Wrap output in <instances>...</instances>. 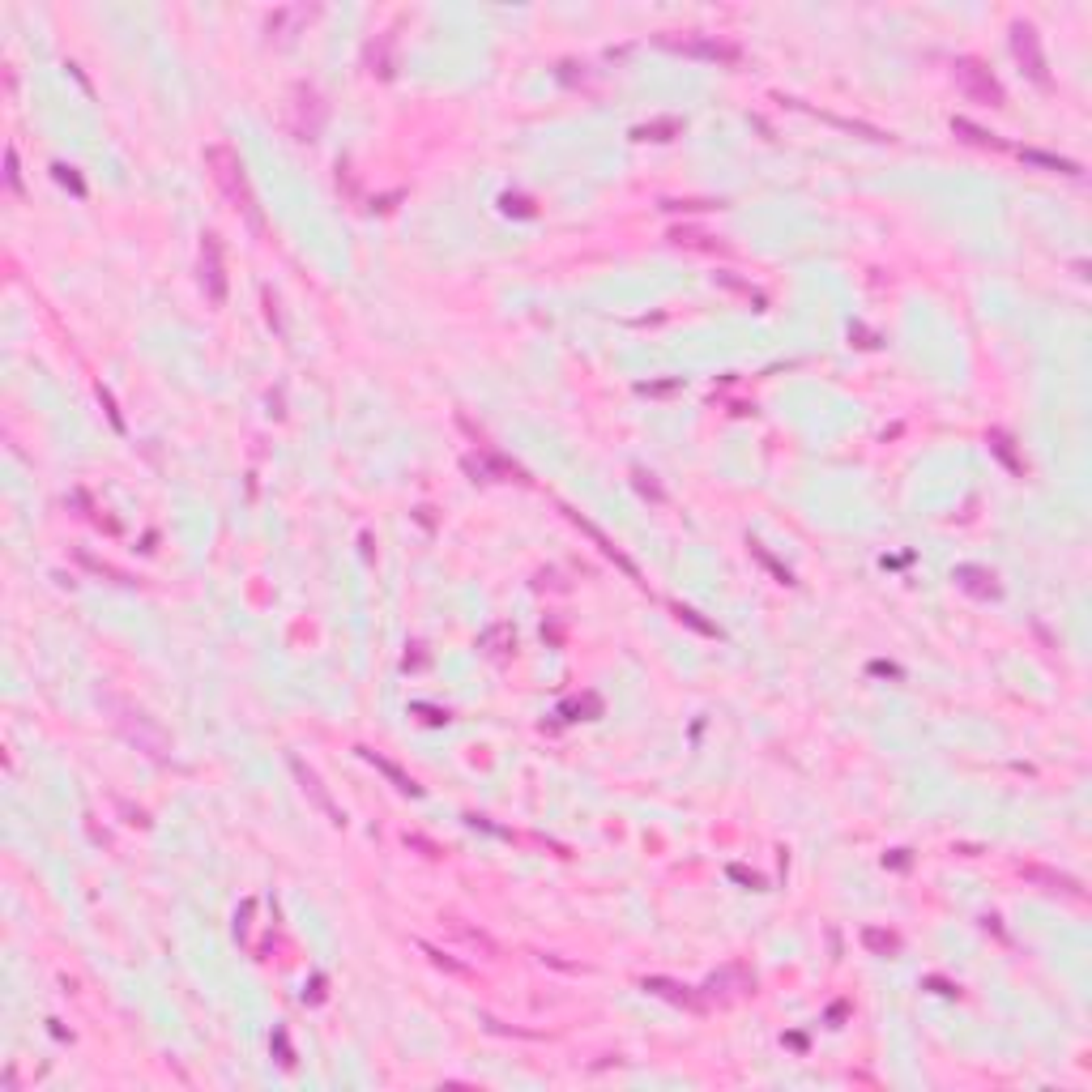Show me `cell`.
Returning <instances> with one entry per match:
<instances>
[{"label": "cell", "instance_id": "f546056e", "mask_svg": "<svg viewBox=\"0 0 1092 1092\" xmlns=\"http://www.w3.org/2000/svg\"><path fill=\"white\" fill-rule=\"evenodd\" d=\"M713 278H717L721 286H730V290H743V295H747V299H755V308H764V295H760V290H755V286H751V282H743V278H734L730 270L713 273Z\"/></svg>", "mask_w": 1092, "mask_h": 1092}, {"label": "cell", "instance_id": "52a82bcc", "mask_svg": "<svg viewBox=\"0 0 1092 1092\" xmlns=\"http://www.w3.org/2000/svg\"><path fill=\"white\" fill-rule=\"evenodd\" d=\"M196 278H201V290L214 308L226 303V261H223V240L205 231L201 235V261H196Z\"/></svg>", "mask_w": 1092, "mask_h": 1092}, {"label": "cell", "instance_id": "8d00e7d4", "mask_svg": "<svg viewBox=\"0 0 1092 1092\" xmlns=\"http://www.w3.org/2000/svg\"><path fill=\"white\" fill-rule=\"evenodd\" d=\"M504 210H508V214L517 210V214H525V218H529V214H534V205H529L525 196H512V193H508V196H504Z\"/></svg>", "mask_w": 1092, "mask_h": 1092}, {"label": "cell", "instance_id": "44dd1931", "mask_svg": "<svg viewBox=\"0 0 1092 1092\" xmlns=\"http://www.w3.org/2000/svg\"><path fill=\"white\" fill-rule=\"evenodd\" d=\"M986 444H990V452H994V457H999V461L1007 465L1011 474H1016V479L1024 474V457L1016 452V440L1002 432V427H990V432H986Z\"/></svg>", "mask_w": 1092, "mask_h": 1092}, {"label": "cell", "instance_id": "4fadbf2b", "mask_svg": "<svg viewBox=\"0 0 1092 1092\" xmlns=\"http://www.w3.org/2000/svg\"><path fill=\"white\" fill-rule=\"evenodd\" d=\"M393 47H397V34H393V31H380L375 39H367V47H363V64H367V73L380 77V81H389V77L397 73V56H393Z\"/></svg>", "mask_w": 1092, "mask_h": 1092}, {"label": "cell", "instance_id": "4dcf8cb0", "mask_svg": "<svg viewBox=\"0 0 1092 1092\" xmlns=\"http://www.w3.org/2000/svg\"><path fill=\"white\" fill-rule=\"evenodd\" d=\"M631 479H636V491L649 495L653 504H661V499H666V491H661L658 482H653V474H649V470H641V465H636V470H631Z\"/></svg>", "mask_w": 1092, "mask_h": 1092}, {"label": "cell", "instance_id": "cb8c5ba5", "mask_svg": "<svg viewBox=\"0 0 1092 1092\" xmlns=\"http://www.w3.org/2000/svg\"><path fill=\"white\" fill-rule=\"evenodd\" d=\"M636 141H674V137H683V120L679 116H661V120H649L636 128Z\"/></svg>", "mask_w": 1092, "mask_h": 1092}, {"label": "cell", "instance_id": "5bb4252c", "mask_svg": "<svg viewBox=\"0 0 1092 1092\" xmlns=\"http://www.w3.org/2000/svg\"><path fill=\"white\" fill-rule=\"evenodd\" d=\"M952 581L964 589V593H973V598H982V602H994L1002 593V584H999V576L990 568H982V564H960L956 572H952Z\"/></svg>", "mask_w": 1092, "mask_h": 1092}, {"label": "cell", "instance_id": "ffe728a7", "mask_svg": "<svg viewBox=\"0 0 1092 1092\" xmlns=\"http://www.w3.org/2000/svg\"><path fill=\"white\" fill-rule=\"evenodd\" d=\"M952 133L960 137V141H969V146H977V150H1011L1002 137H994V133H986L982 124H973V120H964V116H952Z\"/></svg>", "mask_w": 1092, "mask_h": 1092}, {"label": "cell", "instance_id": "f1b7e54d", "mask_svg": "<svg viewBox=\"0 0 1092 1092\" xmlns=\"http://www.w3.org/2000/svg\"><path fill=\"white\" fill-rule=\"evenodd\" d=\"M5 184H9V193H17V196L26 193V188H22V163H17V150H14V146L5 150Z\"/></svg>", "mask_w": 1092, "mask_h": 1092}, {"label": "cell", "instance_id": "d4e9b609", "mask_svg": "<svg viewBox=\"0 0 1092 1092\" xmlns=\"http://www.w3.org/2000/svg\"><path fill=\"white\" fill-rule=\"evenodd\" d=\"M862 947L875 952V956H897L900 952V935L897 930H883V926H867L862 930Z\"/></svg>", "mask_w": 1092, "mask_h": 1092}, {"label": "cell", "instance_id": "8992f818", "mask_svg": "<svg viewBox=\"0 0 1092 1092\" xmlns=\"http://www.w3.org/2000/svg\"><path fill=\"white\" fill-rule=\"evenodd\" d=\"M1011 56H1016L1020 73L1029 77L1032 86L1049 90V64H1046V52H1041V34H1037L1032 22H1011Z\"/></svg>", "mask_w": 1092, "mask_h": 1092}, {"label": "cell", "instance_id": "2e32d148", "mask_svg": "<svg viewBox=\"0 0 1092 1092\" xmlns=\"http://www.w3.org/2000/svg\"><path fill=\"white\" fill-rule=\"evenodd\" d=\"M670 243L674 248H688V252H730V243L721 240V235H713V231H700V226H674L670 231Z\"/></svg>", "mask_w": 1092, "mask_h": 1092}, {"label": "cell", "instance_id": "7a4b0ae2", "mask_svg": "<svg viewBox=\"0 0 1092 1092\" xmlns=\"http://www.w3.org/2000/svg\"><path fill=\"white\" fill-rule=\"evenodd\" d=\"M103 708L111 713V726H116V734H120L128 747H137L141 755H150L154 764L171 760V738H166V730L146 713V708H137L133 700L111 696V691L103 696Z\"/></svg>", "mask_w": 1092, "mask_h": 1092}, {"label": "cell", "instance_id": "60d3db41", "mask_svg": "<svg viewBox=\"0 0 1092 1092\" xmlns=\"http://www.w3.org/2000/svg\"><path fill=\"white\" fill-rule=\"evenodd\" d=\"M930 986L939 990V994H960V986H947V982H939V977H930Z\"/></svg>", "mask_w": 1092, "mask_h": 1092}, {"label": "cell", "instance_id": "603a6c76", "mask_svg": "<svg viewBox=\"0 0 1092 1092\" xmlns=\"http://www.w3.org/2000/svg\"><path fill=\"white\" fill-rule=\"evenodd\" d=\"M1024 163L1032 166H1046V171H1059V176H1071V180H1079L1084 176V166L1071 163V158H1059V154H1046V150H1016Z\"/></svg>", "mask_w": 1092, "mask_h": 1092}, {"label": "cell", "instance_id": "b9f144b4", "mask_svg": "<svg viewBox=\"0 0 1092 1092\" xmlns=\"http://www.w3.org/2000/svg\"><path fill=\"white\" fill-rule=\"evenodd\" d=\"M870 670H875V674H900L897 666H888V661H875V666H870Z\"/></svg>", "mask_w": 1092, "mask_h": 1092}, {"label": "cell", "instance_id": "3957f363", "mask_svg": "<svg viewBox=\"0 0 1092 1092\" xmlns=\"http://www.w3.org/2000/svg\"><path fill=\"white\" fill-rule=\"evenodd\" d=\"M325 120H329L325 94L316 90L312 81H295L290 99H286V128H290V137L295 141H316L325 133Z\"/></svg>", "mask_w": 1092, "mask_h": 1092}, {"label": "cell", "instance_id": "74e56055", "mask_svg": "<svg viewBox=\"0 0 1092 1092\" xmlns=\"http://www.w3.org/2000/svg\"><path fill=\"white\" fill-rule=\"evenodd\" d=\"M120 811L128 815V823H141V828H150V815H146V811H133L128 802H124V798H120Z\"/></svg>", "mask_w": 1092, "mask_h": 1092}, {"label": "cell", "instance_id": "d590c367", "mask_svg": "<svg viewBox=\"0 0 1092 1092\" xmlns=\"http://www.w3.org/2000/svg\"><path fill=\"white\" fill-rule=\"evenodd\" d=\"M405 845H410V850H423V853H427V858H440V845H432V840L414 837V832H405Z\"/></svg>", "mask_w": 1092, "mask_h": 1092}, {"label": "cell", "instance_id": "d6a6232c", "mask_svg": "<svg viewBox=\"0 0 1092 1092\" xmlns=\"http://www.w3.org/2000/svg\"><path fill=\"white\" fill-rule=\"evenodd\" d=\"M423 952H427V956H432V964H435V969H449V973H465V964H457V960H452V956H444V952H440V947H432V943H423Z\"/></svg>", "mask_w": 1092, "mask_h": 1092}, {"label": "cell", "instance_id": "f35d334b", "mask_svg": "<svg viewBox=\"0 0 1092 1092\" xmlns=\"http://www.w3.org/2000/svg\"><path fill=\"white\" fill-rule=\"evenodd\" d=\"M730 879L747 883V888H760V875H751V870H743V867H730Z\"/></svg>", "mask_w": 1092, "mask_h": 1092}, {"label": "cell", "instance_id": "8fae6325", "mask_svg": "<svg viewBox=\"0 0 1092 1092\" xmlns=\"http://www.w3.org/2000/svg\"><path fill=\"white\" fill-rule=\"evenodd\" d=\"M559 512H564V517H568V521H572V525H576V529H581V534H589V538H593V546H598V551H602V555H606V559H611V564H614V568H619V572H628V576H631V581H641V568H636V564H631V559H628V555H623V551H619V546H614V542H611V538H606V534H602V529H598V525H593V521H584V517H581V512H572V508H568V504H564V508H559Z\"/></svg>", "mask_w": 1092, "mask_h": 1092}, {"label": "cell", "instance_id": "7c38bea8", "mask_svg": "<svg viewBox=\"0 0 1092 1092\" xmlns=\"http://www.w3.org/2000/svg\"><path fill=\"white\" fill-rule=\"evenodd\" d=\"M1020 879L1037 883V888H1046V892H1059V897L1084 900L1079 879H1071V875H1062V870H1054V867H1041V862H1020Z\"/></svg>", "mask_w": 1092, "mask_h": 1092}, {"label": "cell", "instance_id": "d6986e66", "mask_svg": "<svg viewBox=\"0 0 1092 1092\" xmlns=\"http://www.w3.org/2000/svg\"><path fill=\"white\" fill-rule=\"evenodd\" d=\"M717 990H726V994H751L755 990V973H747L743 964H730V969L708 977V994H717Z\"/></svg>", "mask_w": 1092, "mask_h": 1092}, {"label": "cell", "instance_id": "ac0fdd59", "mask_svg": "<svg viewBox=\"0 0 1092 1092\" xmlns=\"http://www.w3.org/2000/svg\"><path fill=\"white\" fill-rule=\"evenodd\" d=\"M479 649L491 661H508L512 653H517V631H512V623H495V628H487L479 636Z\"/></svg>", "mask_w": 1092, "mask_h": 1092}, {"label": "cell", "instance_id": "ab89813d", "mask_svg": "<svg viewBox=\"0 0 1092 1092\" xmlns=\"http://www.w3.org/2000/svg\"><path fill=\"white\" fill-rule=\"evenodd\" d=\"M402 666H405V670H423V666H427V653H405Z\"/></svg>", "mask_w": 1092, "mask_h": 1092}, {"label": "cell", "instance_id": "83f0119b", "mask_svg": "<svg viewBox=\"0 0 1092 1092\" xmlns=\"http://www.w3.org/2000/svg\"><path fill=\"white\" fill-rule=\"evenodd\" d=\"M747 546H751V555H755V559H760L764 568L773 572V576H777L781 584H793V572H790V568H781V564H777V559H773V555H768V551H764L760 542H747Z\"/></svg>", "mask_w": 1092, "mask_h": 1092}, {"label": "cell", "instance_id": "836d02e7", "mask_svg": "<svg viewBox=\"0 0 1092 1092\" xmlns=\"http://www.w3.org/2000/svg\"><path fill=\"white\" fill-rule=\"evenodd\" d=\"M52 171H56V180H61V184H64V188H73V193H77V196H86V184H81V180H77V171H73V166H64V163H56V166H52Z\"/></svg>", "mask_w": 1092, "mask_h": 1092}, {"label": "cell", "instance_id": "9c48e42d", "mask_svg": "<svg viewBox=\"0 0 1092 1092\" xmlns=\"http://www.w3.org/2000/svg\"><path fill=\"white\" fill-rule=\"evenodd\" d=\"M461 465H465V474H470L474 482H529L521 465H512L504 452L487 449V444L479 449V457H465Z\"/></svg>", "mask_w": 1092, "mask_h": 1092}, {"label": "cell", "instance_id": "7402d4cb", "mask_svg": "<svg viewBox=\"0 0 1092 1092\" xmlns=\"http://www.w3.org/2000/svg\"><path fill=\"white\" fill-rule=\"evenodd\" d=\"M444 922H449V930H457V939H461L465 947H474V952H482V956H499V943H495L487 930L465 926L461 917H444Z\"/></svg>", "mask_w": 1092, "mask_h": 1092}, {"label": "cell", "instance_id": "484cf974", "mask_svg": "<svg viewBox=\"0 0 1092 1092\" xmlns=\"http://www.w3.org/2000/svg\"><path fill=\"white\" fill-rule=\"evenodd\" d=\"M77 564H81V568H90L94 576H111V581H116V584H133V576H128V572L111 568V564H107V559H94L90 551H77Z\"/></svg>", "mask_w": 1092, "mask_h": 1092}, {"label": "cell", "instance_id": "9a60e30c", "mask_svg": "<svg viewBox=\"0 0 1092 1092\" xmlns=\"http://www.w3.org/2000/svg\"><path fill=\"white\" fill-rule=\"evenodd\" d=\"M316 9H308V5H282V9H273L270 17H265V34H270V43L278 39V43H286L290 34H299L303 22H312Z\"/></svg>", "mask_w": 1092, "mask_h": 1092}, {"label": "cell", "instance_id": "6da1fadb", "mask_svg": "<svg viewBox=\"0 0 1092 1092\" xmlns=\"http://www.w3.org/2000/svg\"><path fill=\"white\" fill-rule=\"evenodd\" d=\"M205 171L218 184V193L226 196V205L235 214H243L252 231H265V214H261V201H256L252 184H248V171H243L240 154L231 150L226 141H214V146H205Z\"/></svg>", "mask_w": 1092, "mask_h": 1092}, {"label": "cell", "instance_id": "ba28073f", "mask_svg": "<svg viewBox=\"0 0 1092 1092\" xmlns=\"http://www.w3.org/2000/svg\"><path fill=\"white\" fill-rule=\"evenodd\" d=\"M290 773H295V781H299V790L308 793V802H312V807L320 811V815H325V820H329L333 828H342V823H346V811L337 807V802H333L329 785L320 781V773H316L312 764H303L299 755H290Z\"/></svg>", "mask_w": 1092, "mask_h": 1092}, {"label": "cell", "instance_id": "1f68e13d", "mask_svg": "<svg viewBox=\"0 0 1092 1092\" xmlns=\"http://www.w3.org/2000/svg\"><path fill=\"white\" fill-rule=\"evenodd\" d=\"M674 614H679L683 623H691V628H696V631H704V636H721V631L713 628V623H704V619H700V614H696V611H691V606H674Z\"/></svg>", "mask_w": 1092, "mask_h": 1092}, {"label": "cell", "instance_id": "e0dca14e", "mask_svg": "<svg viewBox=\"0 0 1092 1092\" xmlns=\"http://www.w3.org/2000/svg\"><path fill=\"white\" fill-rule=\"evenodd\" d=\"M355 751H359L363 760L372 764L375 773H385V777H389V781H393V785H397V790H402V793H410V798H423V785H419V781L410 777V773H402V768H397V764H393V760H385L380 751H372V747H355Z\"/></svg>", "mask_w": 1092, "mask_h": 1092}, {"label": "cell", "instance_id": "30bf717a", "mask_svg": "<svg viewBox=\"0 0 1092 1092\" xmlns=\"http://www.w3.org/2000/svg\"><path fill=\"white\" fill-rule=\"evenodd\" d=\"M653 999H666V1002H674V1007H683V1011H696V1016H704L708 1011V999H704L700 990H691V986H683V982H670V977H644L641 982Z\"/></svg>", "mask_w": 1092, "mask_h": 1092}, {"label": "cell", "instance_id": "277c9868", "mask_svg": "<svg viewBox=\"0 0 1092 1092\" xmlns=\"http://www.w3.org/2000/svg\"><path fill=\"white\" fill-rule=\"evenodd\" d=\"M658 47L666 52H679V56H691V61H708V64H738L743 61V47L721 39V34H700V31H666L658 34Z\"/></svg>", "mask_w": 1092, "mask_h": 1092}, {"label": "cell", "instance_id": "5b68a950", "mask_svg": "<svg viewBox=\"0 0 1092 1092\" xmlns=\"http://www.w3.org/2000/svg\"><path fill=\"white\" fill-rule=\"evenodd\" d=\"M952 73H956V86L960 94L969 99V103H982V107H1007V90H1002V81L994 73H990L982 61H973V56H960L956 64H952Z\"/></svg>", "mask_w": 1092, "mask_h": 1092}, {"label": "cell", "instance_id": "4316f807", "mask_svg": "<svg viewBox=\"0 0 1092 1092\" xmlns=\"http://www.w3.org/2000/svg\"><path fill=\"white\" fill-rule=\"evenodd\" d=\"M576 713H581L584 721H589V717H602V700H598V696H581V700H568V704H559V717L576 721Z\"/></svg>", "mask_w": 1092, "mask_h": 1092}, {"label": "cell", "instance_id": "e575fe53", "mask_svg": "<svg viewBox=\"0 0 1092 1092\" xmlns=\"http://www.w3.org/2000/svg\"><path fill=\"white\" fill-rule=\"evenodd\" d=\"M414 713H419L427 726H440V721H449V713H440V708H432V704H414Z\"/></svg>", "mask_w": 1092, "mask_h": 1092}]
</instances>
